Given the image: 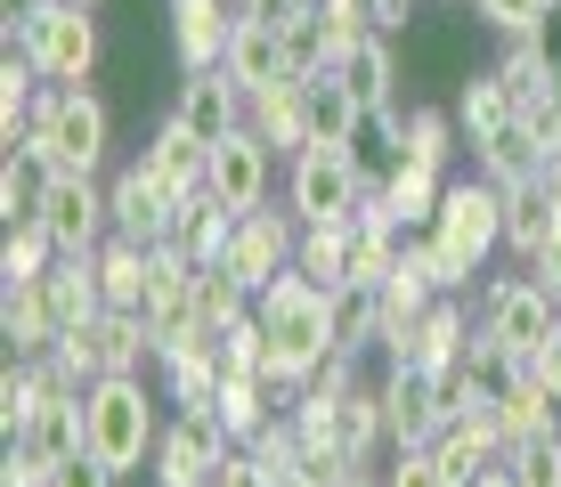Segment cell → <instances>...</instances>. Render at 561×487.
Masks as SVG:
<instances>
[{"instance_id": "6da1fadb", "label": "cell", "mask_w": 561, "mask_h": 487, "mask_svg": "<svg viewBox=\"0 0 561 487\" xmlns=\"http://www.w3.org/2000/svg\"><path fill=\"white\" fill-rule=\"evenodd\" d=\"M253 317L268 334V374H277L285 390H309L318 382V366L334 358V292L309 285L301 268H285L268 292H253Z\"/></svg>"}, {"instance_id": "7a4b0ae2", "label": "cell", "mask_w": 561, "mask_h": 487, "mask_svg": "<svg viewBox=\"0 0 561 487\" xmlns=\"http://www.w3.org/2000/svg\"><path fill=\"white\" fill-rule=\"evenodd\" d=\"M106 139H114V123H106V106L90 97L82 82H57L33 97V123H25V147L42 154V163L57 171V179H99V163H106Z\"/></svg>"}, {"instance_id": "3957f363", "label": "cell", "mask_w": 561, "mask_h": 487, "mask_svg": "<svg viewBox=\"0 0 561 487\" xmlns=\"http://www.w3.org/2000/svg\"><path fill=\"white\" fill-rule=\"evenodd\" d=\"M154 439H163V422H154V398L139 374H99L90 382V455L106 463V472H139L154 455Z\"/></svg>"}, {"instance_id": "277c9868", "label": "cell", "mask_w": 561, "mask_h": 487, "mask_svg": "<svg viewBox=\"0 0 561 487\" xmlns=\"http://www.w3.org/2000/svg\"><path fill=\"white\" fill-rule=\"evenodd\" d=\"M9 49H25L33 66H42V82H90V66H99V25H90L82 0H49L42 16H25V25L9 33Z\"/></svg>"}, {"instance_id": "5b68a950", "label": "cell", "mask_w": 561, "mask_h": 487, "mask_svg": "<svg viewBox=\"0 0 561 487\" xmlns=\"http://www.w3.org/2000/svg\"><path fill=\"white\" fill-rule=\"evenodd\" d=\"M432 236L448 244L463 268H480L505 244V187L496 179H448V195H439V211H432Z\"/></svg>"}, {"instance_id": "8992f818", "label": "cell", "mask_w": 561, "mask_h": 487, "mask_svg": "<svg viewBox=\"0 0 561 487\" xmlns=\"http://www.w3.org/2000/svg\"><path fill=\"white\" fill-rule=\"evenodd\" d=\"M228 422L211 415V406H180V415L163 422V439H154V455H147V472L154 487H204L211 472H220V455H228Z\"/></svg>"}, {"instance_id": "52a82bcc", "label": "cell", "mask_w": 561, "mask_h": 487, "mask_svg": "<svg viewBox=\"0 0 561 487\" xmlns=\"http://www.w3.org/2000/svg\"><path fill=\"white\" fill-rule=\"evenodd\" d=\"M285 204H294V220H351L366 204V179L351 171L342 147H301L294 179H285Z\"/></svg>"}, {"instance_id": "ba28073f", "label": "cell", "mask_w": 561, "mask_h": 487, "mask_svg": "<svg viewBox=\"0 0 561 487\" xmlns=\"http://www.w3.org/2000/svg\"><path fill=\"white\" fill-rule=\"evenodd\" d=\"M375 390H382V431H391V455H408V447H432V439L456 422L448 398H439V374H423V366H391Z\"/></svg>"}, {"instance_id": "9c48e42d", "label": "cell", "mask_w": 561, "mask_h": 487, "mask_svg": "<svg viewBox=\"0 0 561 487\" xmlns=\"http://www.w3.org/2000/svg\"><path fill=\"white\" fill-rule=\"evenodd\" d=\"M294 244H301V220H285V211L261 204V211H244V220H237V236H228L220 268H228L244 292H268L285 268H294Z\"/></svg>"}, {"instance_id": "30bf717a", "label": "cell", "mask_w": 561, "mask_h": 487, "mask_svg": "<svg viewBox=\"0 0 561 487\" xmlns=\"http://www.w3.org/2000/svg\"><path fill=\"white\" fill-rule=\"evenodd\" d=\"M73 349V366H90V374H139L154 366V334L139 309H99V317L82 325V334H57Z\"/></svg>"}, {"instance_id": "8fae6325", "label": "cell", "mask_w": 561, "mask_h": 487, "mask_svg": "<svg viewBox=\"0 0 561 487\" xmlns=\"http://www.w3.org/2000/svg\"><path fill=\"white\" fill-rule=\"evenodd\" d=\"M553 317H561V309H553V292L537 285V277H505V285H489V301H480V334L505 341V349H520V358L546 341Z\"/></svg>"}, {"instance_id": "7c38bea8", "label": "cell", "mask_w": 561, "mask_h": 487, "mask_svg": "<svg viewBox=\"0 0 561 487\" xmlns=\"http://www.w3.org/2000/svg\"><path fill=\"white\" fill-rule=\"evenodd\" d=\"M171 114H180V123L196 130L204 147H220L228 130H244V114H253V90H244L228 66H211V73H187V82H180V106H171Z\"/></svg>"}, {"instance_id": "4fadbf2b", "label": "cell", "mask_w": 561, "mask_h": 487, "mask_svg": "<svg viewBox=\"0 0 561 487\" xmlns=\"http://www.w3.org/2000/svg\"><path fill=\"white\" fill-rule=\"evenodd\" d=\"M268 163H277V147H268L253 123L228 130V139L211 147V195H220L228 211H261L268 204Z\"/></svg>"}, {"instance_id": "5bb4252c", "label": "cell", "mask_w": 561, "mask_h": 487, "mask_svg": "<svg viewBox=\"0 0 561 487\" xmlns=\"http://www.w3.org/2000/svg\"><path fill=\"white\" fill-rule=\"evenodd\" d=\"M42 228L57 236V252H99V244L114 236V211H106V187H99V179H49Z\"/></svg>"}, {"instance_id": "9a60e30c", "label": "cell", "mask_w": 561, "mask_h": 487, "mask_svg": "<svg viewBox=\"0 0 561 487\" xmlns=\"http://www.w3.org/2000/svg\"><path fill=\"white\" fill-rule=\"evenodd\" d=\"M463 349H472V325H463L456 292H439V301L423 309L408 334L391 341V366H423V374H448V366H463Z\"/></svg>"}, {"instance_id": "2e32d148", "label": "cell", "mask_w": 561, "mask_h": 487, "mask_svg": "<svg viewBox=\"0 0 561 487\" xmlns=\"http://www.w3.org/2000/svg\"><path fill=\"white\" fill-rule=\"evenodd\" d=\"M139 171H147V179H154V187L171 195V204H180V195H196V187H211V147H204L196 130L180 123V114H171V123H163V130H154V139H147V154H139Z\"/></svg>"}, {"instance_id": "e0dca14e", "label": "cell", "mask_w": 561, "mask_h": 487, "mask_svg": "<svg viewBox=\"0 0 561 487\" xmlns=\"http://www.w3.org/2000/svg\"><path fill=\"white\" fill-rule=\"evenodd\" d=\"M244 9H228V0H171V49H180L187 73H211L228 57V33H237Z\"/></svg>"}, {"instance_id": "ac0fdd59", "label": "cell", "mask_w": 561, "mask_h": 487, "mask_svg": "<svg viewBox=\"0 0 561 487\" xmlns=\"http://www.w3.org/2000/svg\"><path fill=\"white\" fill-rule=\"evenodd\" d=\"M237 220H244V211H228L211 187H196V195H180V204H171V236H163V244H180L196 268H211V260L228 252V236H237Z\"/></svg>"}, {"instance_id": "d6986e66", "label": "cell", "mask_w": 561, "mask_h": 487, "mask_svg": "<svg viewBox=\"0 0 561 487\" xmlns=\"http://www.w3.org/2000/svg\"><path fill=\"white\" fill-rule=\"evenodd\" d=\"M106 211H114V236H130V244H163L171 236V195L154 187L139 163L106 187Z\"/></svg>"}, {"instance_id": "ffe728a7", "label": "cell", "mask_w": 561, "mask_h": 487, "mask_svg": "<svg viewBox=\"0 0 561 487\" xmlns=\"http://www.w3.org/2000/svg\"><path fill=\"white\" fill-rule=\"evenodd\" d=\"M0 334H9V358H42V349H57L49 277H25V285L0 292Z\"/></svg>"}, {"instance_id": "44dd1931", "label": "cell", "mask_w": 561, "mask_h": 487, "mask_svg": "<svg viewBox=\"0 0 561 487\" xmlns=\"http://www.w3.org/2000/svg\"><path fill=\"white\" fill-rule=\"evenodd\" d=\"M351 171L366 179V195H382L391 187V171L408 163V130H399V106H375V114H358V130H351Z\"/></svg>"}, {"instance_id": "7402d4cb", "label": "cell", "mask_w": 561, "mask_h": 487, "mask_svg": "<svg viewBox=\"0 0 561 487\" xmlns=\"http://www.w3.org/2000/svg\"><path fill=\"white\" fill-rule=\"evenodd\" d=\"M472 154H480V179H496V187H520V179H546V163H553V147L537 139V130L520 123V114H513L505 130H489V139H480Z\"/></svg>"}, {"instance_id": "603a6c76", "label": "cell", "mask_w": 561, "mask_h": 487, "mask_svg": "<svg viewBox=\"0 0 561 487\" xmlns=\"http://www.w3.org/2000/svg\"><path fill=\"white\" fill-rule=\"evenodd\" d=\"M99 285H106V309H139L147 317V301H154V244H130V236H106L99 252Z\"/></svg>"}, {"instance_id": "cb8c5ba5", "label": "cell", "mask_w": 561, "mask_h": 487, "mask_svg": "<svg viewBox=\"0 0 561 487\" xmlns=\"http://www.w3.org/2000/svg\"><path fill=\"white\" fill-rule=\"evenodd\" d=\"M375 447H391V431H382V390H358V382L334 390V455L351 472H366Z\"/></svg>"}, {"instance_id": "d4e9b609", "label": "cell", "mask_w": 561, "mask_h": 487, "mask_svg": "<svg viewBox=\"0 0 561 487\" xmlns=\"http://www.w3.org/2000/svg\"><path fill=\"white\" fill-rule=\"evenodd\" d=\"M342 82H351V97L366 114L375 106H399V57H391V33H358L351 49H342Z\"/></svg>"}, {"instance_id": "484cf974", "label": "cell", "mask_w": 561, "mask_h": 487, "mask_svg": "<svg viewBox=\"0 0 561 487\" xmlns=\"http://www.w3.org/2000/svg\"><path fill=\"white\" fill-rule=\"evenodd\" d=\"M244 123L261 130L268 147H309V82L301 73H285V82H268V90H253V114H244Z\"/></svg>"}, {"instance_id": "4316f807", "label": "cell", "mask_w": 561, "mask_h": 487, "mask_svg": "<svg viewBox=\"0 0 561 487\" xmlns=\"http://www.w3.org/2000/svg\"><path fill=\"white\" fill-rule=\"evenodd\" d=\"M351 228H358V211H351V220H301L294 268H301L309 285H325V292L351 285Z\"/></svg>"}, {"instance_id": "83f0119b", "label": "cell", "mask_w": 561, "mask_h": 487, "mask_svg": "<svg viewBox=\"0 0 561 487\" xmlns=\"http://www.w3.org/2000/svg\"><path fill=\"white\" fill-rule=\"evenodd\" d=\"M220 66L237 73L244 90L285 82V33H277V25H261V16H237V33H228V57H220Z\"/></svg>"}, {"instance_id": "f1b7e54d", "label": "cell", "mask_w": 561, "mask_h": 487, "mask_svg": "<svg viewBox=\"0 0 561 487\" xmlns=\"http://www.w3.org/2000/svg\"><path fill=\"white\" fill-rule=\"evenodd\" d=\"M163 366V390H171V406H211V390H220V341L211 334H196V341H180L171 358H154Z\"/></svg>"}, {"instance_id": "f546056e", "label": "cell", "mask_w": 561, "mask_h": 487, "mask_svg": "<svg viewBox=\"0 0 561 487\" xmlns=\"http://www.w3.org/2000/svg\"><path fill=\"white\" fill-rule=\"evenodd\" d=\"M553 211H561L553 179H520V187H505V244L520 252V260H537V244L553 236Z\"/></svg>"}, {"instance_id": "4dcf8cb0", "label": "cell", "mask_w": 561, "mask_h": 487, "mask_svg": "<svg viewBox=\"0 0 561 487\" xmlns=\"http://www.w3.org/2000/svg\"><path fill=\"white\" fill-rule=\"evenodd\" d=\"M358 97L342 73H309V147H351V130H358Z\"/></svg>"}, {"instance_id": "1f68e13d", "label": "cell", "mask_w": 561, "mask_h": 487, "mask_svg": "<svg viewBox=\"0 0 561 487\" xmlns=\"http://www.w3.org/2000/svg\"><path fill=\"white\" fill-rule=\"evenodd\" d=\"M49 398H66V390L49 382V366H42V358H9V374H0V431L16 439Z\"/></svg>"}, {"instance_id": "d6a6232c", "label": "cell", "mask_w": 561, "mask_h": 487, "mask_svg": "<svg viewBox=\"0 0 561 487\" xmlns=\"http://www.w3.org/2000/svg\"><path fill=\"white\" fill-rule=\"evenodd\" d=\"M496 422H505V439L520 447V439H546V431H561V398L537 374H520L505 398H496Z\"/></svg>"}, {"instance_id": "836d02e7", "label": "cell", "mask_w": 561, "mask_h": 487, "mask_svg": "<svg viewBox=\"0 0 561 487\" xmlns=\"http://www.w3.org/2000/svg\"><path fill=\"white\" fill-rule=\"evenodd\" d=\"M49 179H57V171L33 147H9V163H0V211H9V220H42Z\"/></svg>"}, {"instance_id": "e575fe53", "label": "cell", "mask_w": 561, "mask_h": 487, "mask_svg": "<svg viewBox=\"0 0 561 487\" xmlns=\"http://www.w3.org/2000/svg\"><path fill=\"white\" fill-rule=\"evenodd\" d=\"M439 195H448V179H439V171H423V163H399V171H391V187H382V211H391L399 228H432Z\"/></svg>"}, {"instance_id": "d590c367", "label": "cell", "mask_w": 561, "mask_h": 487, "mask_svg": "<svg viewBox=\"0 0 561 487\" xmlns=\"http://www.w3.org/2000/svg\"><path fill=\"white\" fill-rule=\"evenodd\" d=\"M505 123H513L505 82H496V73H472V82L456 90V130H463V147H480L489 130H505Z\"/></svg>"}, {"instance_id": "8d00e7d4", "label": "cell", "mask_w": 561, "mask_h": 487, "mask_svg": "<svg viewBox=\"0 0 561 487\" xmlns=\"http://www.w3.org/2000/svg\"><path fill=\"white\" fill-rule=\"evenodd\" d=\"M57 268V236L42 220H9V244H0V285H25V277H49Z\"/></svg>"}, {"instance_id": "74e56055", "label": "cell", "mask_w": 561, "mask_h": 487, "mask_svg": "<svg viewBox=\"0 0 561 487\" xmlns=\"http://www.w3.org/2000/svg\"><path fill=\"white\" fill-rule=\"evenodd\" d=\"M399 130H408V163H423V171H448V154H456V114H439V106H408L399 114Z\"/></svg>"}, {"instance_id": "f35d334b", "label": "cell", "mask_w": 561, "mask_h": 487, "mask_svg": "<svg viewBox=\"0 0 561 487\" xmlns=\"http://www.w3.org/2000/svg\"><path fill=\"white\" fill-rule=\"evenodd\" d=\"M244 309H253V292H244L237 277H228L220 260H211V268H196V317H204V334H211V341H220L228 325L244 317Z\"/></svg>"}, {"instance_id": "ab89813d", "label": "cell", "mask_w": 561, "mask_h": 487, "mask_svg": "<svg viewBox=\"0 0 561 487\" xmlns=\"http://www.w3.org/2000/svg\"><path fill=\"white\" fill-rule=\"evenodd\" d=\"M463 382H472V398H505V390L520 382V349L505 341H489V334H472V349H463Z\"/></svg>"}, {"instance_id": "60d3db41", "label": "cell", "mask_w": 561, "mask_h": 487, "mask_svg": "<svg viewBox=\"0 0 561 487\" xmlns=\"http://www.w3.org/2000/svg\"><path fill=\"white\" fill-rule=\"evenodd\" d=\"M375 325H382L375 285H342V292H334V341L358 358V349H375Z\"/></svg>"}, {"instance_id": "b9f144b4", "label": "cell", "mask_w": 561, "mask_h": 487, "mask_svg": "<svg viewBox=\"0 0 561 487\" xmlns=\"http://www.w3.org/2000/svg\"><path fill=\"white\" fill-rule=\"evenodd\" d=\"M505 463H513V479H520V487H561V431H546V439H520Z\"/></svg>"}, {"instance_id": "7bdbcfd3", "label": "cell", "mask_w": 561, "mask_h": 487, "mask_svg": "<svg viewBox=\"0 0 561 487\" xmlns=\"http://www.w3.org/2000/svg\"><path fill=\"white\" fill-rule=\"evenodd\" d=\"M472 9H480V25H496V33H537L561 0H472Z\"/></svg>"}, {"instance_id": "ee69618b", "label": "cell", "mask_w": 561, "mask_h": 487, "mask_svg": "<svg viewBox=\"0 0 561 487\" xmlns=\"http://www.w3.org/2000/svg\"><path fill=\"white\" fill-rule=\"evenodd\" d=\"M49 472H57L49 455H33L25 439H9V455H0V487H49Z\"/></svg>"}, {"instance_id": "f6af8a7d", "label": "cell", "mask_w": 561, "mask_h": 487, "mask_svg": "<svg viewBox=\"0 0 561 487\" xmlns=\"http://www.w3.org/2000/svg\"><path fill=\"white\" fill-rule=\"evenodd\" d=\"M382 487H456V479L439 472V455H432V447H408V455L391 463V479H382Z\"/></svg>"}, {"instance_id": "bcb514c9", "label": "cell", "mask_w": 561, "mask_h": 487, "mask_svg": "<svg viewBox=\"0 0 561 487\" xmlns=\"http://www.w3.org/2000/svg\"><path fill=\"white\" fill-rule=\"evenodd\" d=\"M204 487H268V472H261V455H253V447H228V455H220V472H211Z\"/></svg>"}, {"instance_id": "7dc6e473", "label": "cell", "mask_w": 561, "mask_h": 487, "mask_svg": "<svg viewBox=\"0 0 561 487\" xmlns=\"http://www.w3.org/2000/svg\"><path fill=\"white\" fill-rule=\"evenodd\" d=\"M520 374H537V382H546V390H553V398H561V317L546 325V341H537V349H529V358H520Z\"/></svg>"}, {"instance_id": "c3c4849f", "label": "cell", "mask_w": 561, "mask_h": 487, "mask_svg": "<svg viewBox=\"0 0 561 487\" xmlns=\"http://www.w3.org/2000/svg\"><path fill=\"white\" fill-rule=\"evenodd\" d=\"M114 479H123V472H106L99 455H66V463L49 472V487H114Z\"/></svg>"}, {"instance_id": "681fc988", "label": "cell", "mask_w": 561, "mask_h": 487, "mask_svg": "<svg viewBox=\"0 0 561 487\" xmlns=\"http://www.w3.org/2000/svg\"><path fill=\"white\" fill-rule=\"evenodd\" d=\"M351 9L366 16L375 33H408V16H415V0H351Z\"/></svg>"}, {"instance_id": "f907efd6", "label": "cell", "mask_w": 561, "mask_h": 487, "mask_svg": "<svg viewBox=\"0 0 561 487\" xmlns=\"http://www.w3.org/2000/svg\"><path fill=\"white\" fill-rule=\"evenodd\" d=\"M309 9H325V0H244V16H261V25H294Z\"/></svg>"}, {"instance_id": "816d5d0a", "label": "cell", "mask_w": 561, "mask_h": 487, "mask_svg": "<svg viewBox=\"0 0 561 487\" xmlns=\"http://www.w3.org/2000/svg\"><path fill=\"white\" fill-rule=\"evenodd\" d=\"M42 9H49V0H0V16H9V33L25 25V16H42Z\"/></svg>"}, {"instance_id": "f5cc1de1", "label": "cell", "mask_w": 561, "mask_h": 487, "mask_svg": "<svg viewBox=\"0 0 561 487\" xmlns=\"http://www.w3.org/2000/svg\"><path fill=\"white\" fill-rule=\"evenodd\" d=\"M472 487H520V479H513V463H496V472H480Z\"/></svg>"}, {"instance_id": "db71d44e", "label": "cell", "mask_w": 561, "mask_h": 487, "mask_svg": "<svg viewBox=\"0 0 561 487\" xmlns=\"http://www.w3.org/2000/svg\"><path fill=\"white\" fill-rule=\"evenodd\" d=\"M342 487H382V479H366V472H351V479H342Z\"/></svg>"}, {"instance_id": "11a10c76", "label": "cell", "mask_w": 561, "mask_h": 487, "mask_svg": "<svg viewBox=\"0 0 561 487\" xmlns=\"http://www.w3.org/2000/svg\"><path fill=\"white\" fill-rule=\"evenodd\" d=\"M82 9H90V0H82Z\"/></svg>"}]
</instances>
